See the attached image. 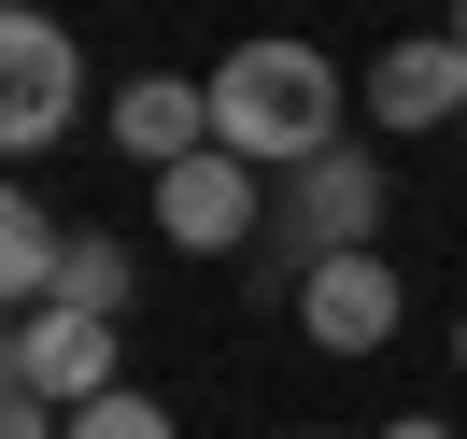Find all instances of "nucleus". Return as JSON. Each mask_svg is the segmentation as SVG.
Returning a JSON list of instances; mask_svg holds the SVG:
<instances>
[{"mask_svg":"<svg viewBox=\"0 0 467 439\" xmlns=\"http://www.w3.org/2000/svg\"><path fill=\"white\" fill-rule=\"evenodd\" d=\"M213 142L255 156V171L326 156V142H340V71H326L312 43H241V57L213 71Z\"/></svg>","mask_w":467,"mask_h":439,"instance_id":"nucleus-1","label":"nucleus"},{"mask_svg":"<svg viewBox=\"0 0 467 439\" xmlns=\"http://www.w3.org/2000/svg\"><path fill=\"white\" fill-rule=\"evenodd\" d=\"M0 382H15V397H57V411L114 397V312H71V298L15 312V340H0Z\"/></svg>","mask_w":467,"mask_h":439,"instance_id":"nucleus-2","label":"nucleus"},{"mask_svg":"<svg viewBox=\"0 0 467 439\" xmlns=\"http://www.w3.org/2000/svg\"><path fill=\"white\" fill-rule=\"evenodd\" d=\"M57 128H71V29L43 0H15V15H0V142L43 156Z\"/></svg>","mask_w":467,"mask_h":439,"instance_id":"nucleus-3","label":"nucleus"},{"mask_svg":"<svg viewBox=\"0 0 467 439\" xmlns=\"http://www.w3.org/2000/svg\"><path fill=\"white\" fill-rule=\"evenodd\" d=\"M156 227H171L184 256H241V227H255V156H227V142L171 156V171H156Z\"/></svg>","mask_w":467,"mask_h":439,"instance_id":"nucleus-4","label":"nucleus"},{"mask_svg":"<svg viewBox=\"0 0 467 439\" xmlns=\"http://www.w3.org/2000/svg\"><path fill=\"white\" fill-rule=\"evenodd\" d=\"M297 326H312V354H382L397 340V269L354 241V256H312L297 269Z\"/></svg>","mask_w":467,"mask_h":439,"instance_id":"nucleus-5","label":"nucleus"},{"mask_svg":"<svg viewBox=\"0 0 467 439\" xmlns=\"http://www.w3.org/2000/svg\"><path fill=\"white\" fill-rule=\"evenodd\" d=\"M284 227H297V269H312V256H354V241L382 227V171H368L354 142L297 156V184H284Z\"/></svg>","mask_w":467,"mask_h":439,"instance_id":"nucleus-6","label":"nucleus"},{"mask_svg":"<svg viewBox=\"0 0 467 439\" xmlns=\"http://www.w3.org/2000/svg\"><path fill=\"white\" fill-rule=\"evenodd\" d=\"M368 114H382V128H467V43H453V29L382 43V57H368Z\"/></svg>","mask_w":467,"mask_h":439,"instance_id":"nucleus-7","label":"nucleus"},{"mask_svg":"<svg viewBox=\"0 0 467 439\" xmlns=\"http://www.w3.org/2000/svg\"><path fill=\"white\" fill-rule=\"evenodd\" d=\"M114 142L142 156V171H171V156L213 142V86H171V71H142V86L114 99Z\"/></svg>","mask_w":467,"mask_h":439,"instance_id":"nucleus-8","label":"nucleus"},{"mask_svg":"<svg viewBox=\"0 0 467 439\" xmlns=\"http://www.w3.org/2000/svg\"><path fill=\"white\" fill-rule=\"evenodd\" d=\"M57 269H71V227L43 199H0V298H15V312H43V298H57Z\"/></svg>","mask_w":467,"mask_h":439,"instance_id":"nucleus-9","label":"nucleus"},{"mask_svg":"<svg viewBox=\"0 0 467 439\" xmlns=\"http://www.w3.org/2000/svg\"><path fill=\"white\" fill-rule=\"evenodd\" d=\"M128 284H142V269H128V241H71V269H57V298H71V312H128Z\"/></svg>","mask_w":467,"mask_h":439,"instance_id":"nucleus-10","label":"nucleus"},{"mask_svg":"<svg viewBox=\"0 0 467 439\" xmlns=\"http://www.w3.org/2000/svg\"><path fill=\"white\" fill-rule=\"evenodd\" d=\"M71 439H171V411L114 382V397H86V411H71Z\"/></svg>","mask_w":467,"mask_h":439,"instance_id":"nucleus-11","label":"nucleus"},{"mask_svg":"<svg viewBox=\"0 0 467 439\" xmlns=\"http://www.w3.org/2000/svg\"><path fill=\"white\" fill-rule=\"evenodd\" d=\"M382 439H453V425H425V411H410V425H382Z\"/></svg>","mask_w":467,"mask_h":439,"instance_id":"nucleus-12","label":"nucleus"},{"mask_svg":"<svg viewBox=\"0 0 467 439\" xmlns=\"http://www.w3.org/2000/svg\"><path fill=\"white\" fill-rule=\"evenodd\" d=\"M453 43H467V0H453Z\"/></svg>","mask_w":467,"mask_h":439,"instance_id":"nucleus-13","label":"nucleus"},{"mask_svg":"<svg viewBox=\"0 0 467 439\" xmlns=\"http://www.w3.org/2000/svg\"><path fill=\"white\" fill-rule=\"evenodd\" d=\"M453 354H467V326H453Z\"/></svg>","mask_w":467,"mask_h":439,"instance_id":"nucleus-14","label":"nucleus"},{"mask_svg":"<svg viewBox=\"0 0 467 439\" xmlns=\"http://www.w3.org/2000/svg\"><path fill=\"white\" fill-rule=\"evenodd\" d=\"M297 439H326V425H297Z\"/></svg>","mask_w":467,"mask_h":439,"instance_id":"nucleus-15","label":"nucleus"},{"mask_svg":"<svg viewBox=\"0 0 467 439\" xmlns=\"http://www.w3.org/2000/svg\"><path fill=\"white\" fill-rule=\"evenodd\" d=\"M453 142H467V128H453Z\"/></svg>","mask_w":467,"mask_h":439,"instance_id":"nucleus-16","label":"nucleus"}]
</instances>
